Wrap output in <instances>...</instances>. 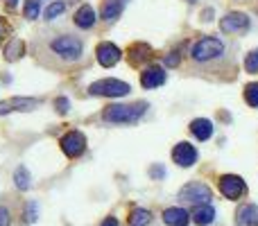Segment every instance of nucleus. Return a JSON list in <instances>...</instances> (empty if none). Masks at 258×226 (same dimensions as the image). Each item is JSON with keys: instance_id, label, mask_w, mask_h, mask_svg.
Instances as JSON below:
<instances>
[{"instance_id": "1", "label": "nucleus", "mask_w": 258, "mask_h": 226, "mask_svg": "<svg viewBox=\"0 0 258 226\" xmlns=\"http://www.w3.org/2000/svg\"><path fill=\"white\" fill-rule=\"evenodd\" d=\"M224 43L218 36H202L190 50V59L195 63H213L224 57Z\"/></svg>"}, {"instance_id": "2", "label": "nucleus", "mask_w": 258, "mask_h": 226, "mask_svg": "<svg viewBox=\"0 0 258 226\" xmlns=\"http://www.w3.org/2000/svg\"><path fill=\"white\" fill-rule=\"evenodd\" d=\"M147 104L145 102H136V104H111L104 107L102 118L107 122H136L143 113H145Z\"/></svg>"}, {"instance_id": "3", "label": "nucleus", "mask_w": 258, "mask_h": 226, "mask_svg": "<svg viewBox=\"0 0 258 226\" xmlns=\"http://www.w3.org/2000/svg\"><path fill=\"white\" fill-rule=\"evenodd\" d=\"M179 199L186 201V204H192V206H209L211 199H213V190H211L206 183L190 181L179 190Z\"/></svg>"}, {"instance_id": "4", "label": "nucleus", "mask_w": 258, "mask_h": 226, "mask_svg": "<svg viewBox=\"0 0 258 226\" xmlns=\"http://www.w3.org/2000/svg\"><path fill=\"white\" fill-rule=\"evenodd\" d=\"M91 95H102V98H122L129 93V84L120 80H100L89 86Z\"/></svg>"}, {"instance_id": "5", "label": "nucleus", "mask_w": 258, "mask_h": 226, "mask_svg": "<svg viewBox=\"0 0 258 226\" xmlns=\"http://www.w3.org/2000/svg\"><path fill=\"white\" fill-rule=\"evenodd\" d=\"M50 48L59 54V57L68 59V61H75L82 57V41L75 36H57V39L50 43Z\"/></svg>"}, {"instance_id": "6", "label": "nucleus", "mask_w": 258, "mask_h": 226, "mask_svg": "<svg viewBox=\"0 0 258 226\" xmlns=\"http://www.w3.org/2000/svg\"><path fill=\"white\" fill-rule=\"evenodd\" d=\"M220 30L224 34H245L249 30V16L242 12H231L220 21Z\"/></svg>"}, {"instance_id": "7", "label": "nucleus", "mask_w": 258, "mask_h": 226, "mask_svg": "<svg viewBox=\"0 0 258 226\" xmlns=\"http://www.w3.org/2000/svg\"><path fill=\"white\" fill-rule=\"evenodd\" d=\"M218 188L227 199H240V197L247 192L245 181H242L238 174H224V177H220Z\"/></svg>"}, {"instance_id": "8", "label": "nucleus", "mask_w": 258, "mask_h": 226, "mask_svg": "<svg viewBox=\"0 0 258 226\" xmlns=\"http://www.w3.org/2000/svg\"><path fill=\"white\" fill-rule=\"evenodd\" d=\"M84 149H86V136L82 131H68L66 136L61 138V152L68 156V159L82 156Z\"/></svg>"}, {"instance_id": "9", "label": "nucleus", "mask_w": 258, "mask_h": 226, "mask_svg": "<svg viewBox=\"0 0 258 226\" xmlns=\"http://www.w3.org/2000/svg\"><path fill=\"white\" fill-rule=\"evenodd\" d=\"M95 54H98L100 66H104V68L116 66V63L120 61V57H122L120 48H118V45H113V43H109V41L100 43V45H98V50H95Z\"/></svg>"}, {"instance_id": "10", "label": "nucleus", "mask_w": 258, "mask_h": 226, "mask_svg": "<svg viewBox=\"0 0 258 226\" xmlns=\"http://www.w3.org/2000/svg\"><path fill=\"white\" fill-rule=\"evenodd\" d=\"M172 161L181 168H190L197 161V149L190 145V142H177L172 149Z\"/></svg>"}, {"instance_id": "11", "label": "nucleus", "mask_w": 258, "mask_h": 226, "mask_svg": "<svg viewBox=\"0 0 258 226\" xmlns=\"http://www.w3.org/2000/svg\"><path fill=\"white\" fill-rule=\"evenodd\" d=\"M39 107V100L34 98H12L0 102V115L12 113V111H34Z\"/></svg>"}, {"instance_id": "12", "label": "nucleus", "mask_w": 258, "mask_h": 226, "mask_svg": "<svg viewBox=\"0 0 258 226\" xmlns=\"http://www.w3.org/2000/svg\"><path fill=\"white\" fill-rule=\"evenodd\" d=\"M165 82V70L159 66H150L145 68V70L141 72V84L143 89H156V86H161Z\"/></svg>"}, {"instance_id": "13", "label": "nucleus", "mask_w": 258, "mask_h": 226, "mask_svg": "<svg viewBox=\"0 0 258 226\" xmlns=\"http://www.w3.org/2000/svg\"><path fill=\"white\" fill-rule=\"evenodd\" d=\"M147 59H152V48L147 43H134L129 48V63L132 66H141Z\"/></svg>"}, {"instance_id": "14", "label": "nucleus", "mask_w": 258, "mask_h": 226, "mask_svg": "<svg viewBox=\"0 0 258 226\" xmlns=\"http://www.w3.org/2000/svg\"><path fill=\"white\" fill-rule=\"evenodd\" d=\"M163 222L168 226H186L188 222H190V215L186 213L183 208H165L163 210Z\"/></svg>"}, {"instance_id": "15", "label": "nucleus", "mask_w": 258, "mask_h": 226, "mask_svg": "<svg viewBox=\"0 0 258 226\" xmlns=\"http://www.w3.org/2000/svg\"><path fill=\"white\" fill-rule=\"evenodd\" d=\"M238 226H258V206L245 204L238 208Z\"/></svg>"}, {"instance_id": "16", "label": "nucleus", "mask_w": 258, "mask_h": 226, "mask_svg": "<svg viewBox=\"0 0 258 226\" xmlns=\"http://www.w3.org/2000/svg\"><path fill=\"white\" fill-rule=\"evenodd\" d=\"M190 131L195 133V138H200V140H209V138L213 136V122L206 118H197L190 122Z\"/></svg>"}, {"instance_id": "17", "label": "nucleus", "mask_w": 258, "mask_h": 226, "mask_svg": "<svg viewBox=\"0 0 258 226\" xmlns=\"http://www.w3.org/2000/svg\"><path fill=\"white\" fill-rule=\"evenodd\" d=\"M93 23H95L93 7H91V5H82L75 12V25L82 27V30H89V27H93Z\"/></svg>"}, {"instance_id": "18", "label": "nucleus", "mask_w": 258, "mask_h": 226, "mask_svg": "<svg viewBox=\"0 0 258 226\" xmlns=\"http://www.w3.org/2000/svg\"><path fill=\"white\" fill-rule=\"evenodd\" d=\"M190 217L195 219V224H202V226H206V224H211L215 219V210H213V206H195L192 208V213H190Z\"/></svg>"}, {"instance_id": "19", "label": "nucleus", "mask_w": 258, "mask_h": 226, "mask_svg": "<svg viewBox=\"0 0 258 226\" xmlns=\"http://www.w3.org/2000/svg\"><path fill=\"white\" fill-rule=\"evenodd\" d=\"M25 50H27L25 41L23 39H12L7 43V48H5V59H7V61H16V59H21L23 54H25Z\"/></svg>"}, {"instance_id": "20", "label": "nucleus", "mask_w": 258, "mask_h": 226, "mask_svg": "<svg viewBox=\"0 0 258 226\" xmlns=\"http://www.w3.org/2000/svg\"><path fill=\"white\" fill-rule=\"evenodd\" d=\"M122 12V0H107L102 7V18L104 21H113V18H118Z\"/></svg>"}, {"instance_id": "21", "label": "nucleus", "mask_w": 258, "mask_h": 226, "mask_svg": "<svg viewBox=\"0 0 258 226\" xmlns=\"http://www.w3.org/2000/svg\"><path fill=\"white\" fill-rule=\"evenodd\" d=\"M150 219H152L150 210H145V208H134L132 215H129V226H147V224H150Z\"/></svg>"}, {"instance_id": "22", "label": "nucleus", "mask_w": 258, "mask_h": 226, "mask_svg": "<svg viewBox=\"0 0 258 226\" xmlns=\"http://www.w3.org/2000/svg\"><path fill=\"white\" fill-rule=\"evenodd\" d=\"M14 181H16V188H18V190H30L32 181H30V172L25 170V165L16 168V172H14Z\"/></svg>"}, {"instance_id": "23", "label": "nucleus", "mask_w": 258, "mask_h": 226, "mask_svg": "<svg viewBox=\"0 0 258 226\" xmlns=\"http://www.w3.org/2000/svg\"><path fill=\"white\" fill-rule=\"evenodd\" d=\"M245 102L249 107H258V82L245 86Z\"/></svg>"}, {"instance_id": "24", "label": "nucleus", "mask_w": 258, "mask_h": 226, "mask_svg": "<svg viewBox=\"0 0 258 226\" xmlns=\"http://www.w3.org/2000/svg\"><path fill=\"white\" fill-rule=\"evenodd\" d=\"M39 9H41V3L39 0H25V18H30V21H34V18H39Z\"/></svg>"}, {"instance_id": "25", "label": "nucleus", "mask_w": 258, "mask_h": 226, "mask_svg": "<svg viewBox=\"0 0 258 226\" xmlns=\"http://www.w3.org/2000/svg\"><path fill=\"white\" fill-rule=\"evenodd\" d=\"M245 68H247V72H251V75H256V72H258V48L251 50V52H247Z\"/></svg>"}, {"instance_id": "26", "label": "nucleus", "mask_w": 258, "mask_h": 226, "mask_svg": "<svg viewBox=\"0 0 258 226\" xmlns=\"http://www.w3.org/2000/svg\"><path fill=\"white\" fill-rule=\"evenodd\" d=\"M63 9H66V5H63V3H52L48 9H45V14H43V16H45V21H52V18L61 16V14H63Z\"/></svg>"}, {"instance_id": "27", "label": "nucleus", "mask_w": 258, "mask_h": 226, "mask_svg": "<svg viewBox=\"0 0 258 226\" xmlns=\"http://www.w3.org/2000/svg\"><path fill=\"white\" fill-rule=\"evenodd\" d=\"M36 217H39V213H36V201H27L25 213H23V222L32 224V222H36Z\"/></svg>"}, {"instance_id": "28", "label": "nucleus", "mask_w": 258, "mask_h": 226, "mask_svg": "<svg viewBox=\"0 0 258 226\" xmlns=\"http://www.w3.org/2000/svg\"><path fill=\"white\" fill-rule=\"evenodd\" d=\"M68 107H71V104H68L66 98H57V100H54V109H57L59 113H68Z\"/></svg>"}, {"instance_id": "29", "label": "nucleus", "mask_w": 258, "mask_h": 226, "mask_svg": "<svg viewBox=\"0 0 258 226\" xmlns=\"http://www.w3.org/2000/svg\"><path fill=\"white\" fill-rule=\"evenodd\" d=\"M179 61H181V57H179V52H170L168 57H165V66H170V68L179 66Z\"/></svg>"}, {"instance_id": "30", "label": "nucleus", "mask_w": 258, "mask_h": 226, "mask_svg": "<svg viewBox=\"0 0 258 226\" xmlns=\"http://www.w3.org/2000/svg\"><path fill=\"white\" fill-rule=\"evenodd\" d=\"M0 226H9V210L0 206Z\"/></svg>"}, {"instance_id": "31", "label": "nucleus", "mask_w": 258, "mask_h": 226, "mask_svg": "<svg viewBox=\"0 0 258 226\" xmlns=\"http://www.w3.org/2000/svg\"><path fill=\"white\" fill-rule=\"evenodd\" d=\"M7 32H9V25L3 21V18H0V43H3V39L7 36Z\"/></svg>"}, {"instance_id": "32", "label": "nucleus", "mask_w": 258, "mask_h": 226, "mask_svg": "<svg viewBox=\"0 0 258 226\" xmlns=\"http://www.w3.org/2000/svg\"><path fill=\"white\" fill-rule=\"evenodd\" d=\"M150 174H152V177H163L165 172H163V168H152V170H150Z\"/></svg>"}, {"instance_id": "33", "label": "nucleus", "mask_w": 258, "mask_h": 226, "mask_svg": "<svg viewBox=\"0 0 258 226\" xmlns=\"http://www.w3.org/2000/svg\"><path fill=\"white\" fill-rule=\"evenodd\" d=\"M102 226H118V219H116V217H107V219L102 222Z\"/></svg>"}, {"instance_id": "34", "label": "nucleus", "mask_w": 258, "mask_h": 226, "mask_svg": "<svg viewBox=\"0 0 258 226\" xmlns=\"http://www.w3.org/2000/svg\"><path fill=\"white\" fill-rule=\"evenodd\" d=\"M188 3H195V0H188Z\"/></svg>"}, {"instance_id": "35", "label": "nucleus", "mask_w": 258, "mask_h": 226, "mask_svg": "<svg viewBox=\"0 0 258 226\" xmlns=\"http://www.w3.org/2000/svg\"><path fill=\"white\" fill-rule=\"evenodd\" d=\"M240 3H245V0H240Z\"/></svg>"}, {"instance_id": "36", "label": "nucleus", "mask_w": 258, "mask_h": 226, "mask_svg": "<svg viewBox=\"0 0 258 226\" xmlns=\"http://www.w3.org/2000/svg\"><path fill=\"white\" fill-rule=\"evenodd\" d=\"M9 3H14V0H9Z\"/></svg>"}]
</instances>
